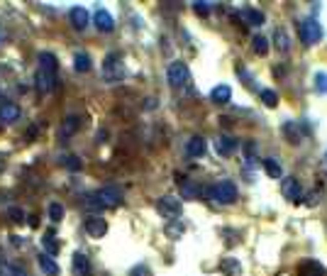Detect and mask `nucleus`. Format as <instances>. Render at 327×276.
Listing matches in <instances>:
<instances>
[{"label": "nucleus", "mask_w": 327, "mask_h": 276, "mask_svg": "<svg viewBox=\"0 0 327 276\" xmlns=\"http://www.w3.org/2000/svg\"><path fill=\"white\" fill-rule=\"evenodd\" d=\"M130 276H152V271H149V266L139 264V266H134L132 271H130Z\"/></svg>", "instance_id": "obj_36"}, {"label": "nucleus", "mask_w": 327, "mask_h": 276, "mask_svg": "<svg viewBox=\"0 0 327 276\" xmlns=\"http://www.w3.org/2000/svg\"><path fill=\"white\" fill-rule=\"evenodd\" d=\"M20 105L17 103H10V101H3L0 103V123H5V125H12V123H17L20 120Z\"/></svg>", "instance_id": "obj_9"}, {"label": "nucleus", "mask_w": 327, "mask_h": 276, "mask_svg": "<svg viewBox=\"0 0 327 276\" xmlns=\"http://www.w3.org/2000/svg\"><path fill=\"white\" fill-rule=\"evenodd\" d=\"M220 269H225L230 276H237V274H239V264H237L235 259H225V262L220 264Z\"/></svg>", "instance_id": "obj_31"}, {"label": "nucleus", "mask_w": 327, "mask_h": 276, "mask_svg": "<svg viewBox=\"0 0 327 276\" xmlns=\"http://www.w3.org/2000/svg\"><path fill=\"white\" fill-rule=\"evenodd\" d=\"M37 262H39V269H42V271H44L47 276H59V274H62V269H59V264L54 262V257L42 254Z\"/></svg>", "instance_id": "obj_17"}, {"label": "nucleus", "mask_w": 327, "mask_h": 276, "mask_svg": "<svg viewBox=\"0 0 327 276\" xmlns=\"http://www.w3.org/2000/svg\"><path fill=\"white\" fill-rule=\"evenodd\" d=\"M315 91L317 93H327V73H315Z\"/></svg>", "instance_id": "obj_32"}, {"label": "nucleus", "mask_w": 327, "mask_h": 276, "mask_svg": "<svg viewBox=\"0 0 327 276\" xmlns=\"http://www.w3.org/2000/svg\"><path fill=\"white\" fill-rule=\"evenodd\" d=\"M71 269H73V276H91L93 274V266H91V259H88V254L76 252V254H73V262H71Z\"/></svg>", "instance_id": "obj_11"}, {"label": "nucleus", "mask_w": 327, "mask_h": 276, "mask_svg": "<svg viewBox=\"0 0 327 276\" xmlns=\"http://www.w3.org/2000/svg\"><path fill=\"white\" fill-rule=\"evenodd\" d=\"M93 25H95L100 32H113V27H115L113 15L105 10V8H98V10L93 12Z\"/></svg>", "instance_id": "obj_12"}, {"label": "nucleus", "mask_w": 327, "mask_h": 276, "mask_svg": "<svg viewBox=\"0 0 327 276\" xmlns=\"http://www.w3.org/2000/svg\"><path fill=\"white\" fill-rule=\"evenodd\" d=\"M69 20H71L73 30L83 32L88 25H91V15H88V10H86V8L76 5V8H71V10H69Z\"/></svg>", "instance_id": "obj_10"}, {"label": "nucleus", "mask_w": 327, "mask_h": 276, "mask_svg": "<svg viewBox=\"0 0 327 276\" xmlns=\"http://www.w3.org/2000/svg\"><path fill=\"white\" fill-rule=\"evenodd\" d=\"M42 247L47 249V254L49 257L59 254V242H56V235H54V232H47V235L42 237Z\"/></svg>", "instance_id": "obj_23"}, {"label": "nucleus", "mask_w": 327, "mask_h": 276, "mask_svg": "<svg viewBox=\"0 0 327 276\" xmlns=\"http://www.w3.org/2000/svg\"><path fill=\"white\" fill-rule=\"evenodd\" d=\"M86 232L95 240H100V237L108 235V223H105V218H88L86 220Z\"/></svg>", "instance_id": "obj_13"}, {"label": "nucleus", "mask_w": 327, "mask_h": 276, "mask_svg": "<svg viewBox=\"0 0 327 276\" xmlns=\"http://www.w3.org/2000/svg\"><path fill=\"white\" fill-rule=\"evenodd\" d=\"M235 149H237V142L232 137H227V134H222V137L215 140V152L220 154V156H230Z\"/></svg>", "instance_id": "obj_15"}, {"label": "nucleus", "mask_w": 327, "mask_h": 276, "mask_svg": "<svg viewBox=\"0 0 327 276\" xmlns=\"http://www.w3.org/2000/svg\"><path fill=\"white\" fill-rule=\"evenodd\" d=\"M261 101H264V105L266 108H276V103H278V95L271 88H264L261 91Z\"/></svg>", "instance_id": "obj_29"}, {"label": "nucleus", "mask_w": 327, "mask_h": 276, "mask_svg": "<svg viewBox=\"0 0 327 276\" xmlns=\"http://www.w3.org/2000/svg\"><path fill=\"white\" fill-rule=\"evenodd\" d=\"M283 132H286V137H288V142L291 144L300 142V127H298L296 123H286L283 125Z\"/></svg>", "instance_id": "obj_26"}, {"label": "nucleus", "mask_w": 327, "mask_h": 276, "mask_svg": "<svg viewBox=\"0 0 327 276\" xmlns=\"http://www.w3.org/2000/svg\"><path fill=\"white\" fill-rule=\"evenodd\" d=\"M298 34H300V40L310 47V44H317V42H320L322 27H320V22H317L315 17H305V20L298 22Z\"/></svg>", "instance_id": "obj_5"}, {"label": "nucleus", "mask_w": 327, "mask_h": 276, "mask_svg": "<svg viewBox=\"0 0 327 276\" xmlns=\"http://www.w3.org/2000/svg\"><path fill=\"white\" fill-rule=\"evenodd\" d=\"M166 78H169V86L181 91V88H188L191 86V71L183 62H171L169 69H166Z\"/></svg>", "instance_id": "obj_3"}, {"label": "nucleus", "mask_w": 327, "mask_h": 276, "mask_svg": "<svg viewBox=\"0 0 327 276\" xmlns=\"http://www.w3.org/2000/svg\"><path fill=\"white\" fill-rule=\"evenodd\" d=\"M230 98H232V88L230 86H215L210 91V101L213 103H230Z\"/></svg>", "instance_id": "obj_19"}, {"label": "nucleus", "mask_w": 327, "mask_h": 276, "mask_svg": "<svg viewBox=\"0 0 327 276\" xmlns=\"http://www.w3.org/2000/svg\"><path fill=\"white\" fill-rule=\"evenodd\" d=\"M252 42H254V51H256V54H261V56H264L266 51H269V40H266L264 34H256Z\"/></svg>", "instance_id": "obj_28"}, {"label": "nucleus", "mask_w": 327, "mask_h": 276, "mask_svg": "<svg viewBox=\"0 0 327 276\" xmlns=\"http://www.w3.org/2000/svg\"><path fill=\"white\" fill-rule=\"evenodd\" d=\"M39 69H44V71H49V73L59 71V62H56V56L51 51H42L39 54Z\"/></svg>", "instance_id": "obj_18"}, {"label": "nucleus", "mask_w": 327, "mask_h": 276, "mask_svg": "<svg viewBox=\"0 0 327 276\" xmlns=\"http://www.w3.org/2000/svg\"><path fill=\"white\" fill-rule=\"evenodd\" d=\"M122 203V188L120 186H105L86 198V205L91 210H113Z\"/></svg>", "instance_id": "obj_1"}, {"label": "nucleus", "mask_w": 327, "mask_h": 276, "mask_svg": "<svg viewBox=\"0 0 327 276\" xmlns=\"http://www.w3.org/2000/svg\"><path fill=\"white\" fill-rule=\"evenodd\" d=\"M181 193H183V198H198V195H200V188H198L193 181L183 179V181H181Z\"/></svg>", "instance_id": "obj_25"}, {"label": "nucleus", "mask_w": 327, "mask_h": 276, "mask_svg": "<svg viewBox=\"0 0 327 276\" xmlns=\"http://www.w3.org/2000/svg\"><path fill=\"white\" fill-rule=\"evenodd\" d=\"M242 17H244L247 25H252V27H259V25H264V12H261V10H254V8H244V10H242Z\"/></svg>", "instance_id": "obj_20"}, {"label": "nucleus", "mask_w": 327, "mask_h": 276, "mask_svg": "<svg viewBox=\"0 0 327 276\" xmlns=\"http://www.w3.org/2000/svg\"><path fill=\"white\" fill-rule=\"evenodd\" d=\"M91 66H93V62H91V56H88V54H83V51H78V54L73 56V69H76L78 73L91 71Z\"/></svg>", "instance_id": "obj_22"}, {"label": "nucleus", "mask_w": 327, "mask_h": 276, "mask_svg": "<svg viewBox=\"0 0 327 276\" xmlns=\"http://www.w3.org/2000/svg\"><path fill=\"white\" fill-rule=\"evenodd\" d=\"M78 127H81V117H78V115H69V117L64 120V125L59 127V137H62V140L71 137V134L78 130Z\"/></svg>", "instance_id": "obj_16"}, {"label": "nucleus", "mask_w": 327, "mask_h": 276, "mask_svg": "<svg viewBox=\"0 0 327 276\" xmlns=\"http://www.w3.org/2000/svg\"><path fill=\"white\" fill-rule=\"evenodd\" d=\"M103 78L108 83H117L125 78V56L120 51H113L103 59Z\"/></svg>", "instance_id": "obj_2"}, {"label": "nucleus", "mask_w": 327, "mask_h": 276, "mask_svg": "<svg viewBox=\"0 0 327 276\" xmlns=\"http://www.w3.org/2000/svg\"><path fill=\"white\" fill-rule=\"evenodd\" d=\"M264 169H266V174L271 176V179H283V166L274 159V156H269V159H264Z\"/></svg>", "instance_id": "obj_21"}, {"label": "nucleus", "mask_w": 327, "mask_h": 276, "mask_svg": "<svg viewBox=\"0 0 327 276\" xmlns=\"http://www.w3.org/2000/svg\"><path fill=\"white\" fill-rule=\"evenodd\" d=\"M64 166H66V169H69V171H81V159H78V156H76V154H66V156H64Z\"/></svg>", "instance_id": "obj_27"}, {"label": "nucleus", "mask_w": 327, "mask_h": 276, "mask_svg": "<svg viewBox=\"0 0 327 276\" xmlns=\"http://www.w3.org/2000/svg\"><path fill=\"white\" fill-rule=\"evenodd\" d=\"M281 193L286 195L288 201H293V203L303 201V188H300V184H298L296 179H291V176L281 179Z\"/></svg>", "instance_id": "obj_8"}, {"label": "nucleus", "mask_w": 327, "mask_h": 276, "mask_svg": "<svg viewBox=\"0 0 327 276\" xmlns=\"http://www.w3.org/2000/svg\"><path fill=\"white\" fill-rule=\"evenodd\" d=\"M193 10H195V15H200V17H208V15H210V8H208L205 3H193Z\"/></svg>", "instance_id": "obj_35"}, {"label": "nucleus", "mask_w": 327, "mask_h": 276, "mask_svg": "<svg viewBox=\"0 0 327 276\" xmlns=\"http://www.w3.org/2000/svg\"><path fill=\"white\" fill-rule=\"evenodd\" d=\"M208 152V142H205L203 137H191L188 142H186V154L188 156H203V154Z\"/></svg>", "instance_id": "obj_14"}, {"label": "nucleus", "mask_w": 327, "mask_h": 276, "mask_svg": "<svg viewBox=\"0 0 327 276\" xmlns=\"http://www.w3.org/2000/svg\"><path fill=\"white\" fill-rule=\"evenodd\" d=\"M274 37H276V47L281 51H288V37H286V32L283 30H276V34H274Z\"/></svg>", "instance_id": "obj_33"}, {"label": "nucleus", "mask_w": 327, "mask_h": 276, "mask_svg": "<svg viewBox=\"0 0 327 276\" xmlns=\"http://www.w3.org/2000/svg\"><path fill=\"white\" fill-rule=\"evenodd\" d=\"M181 201L176 198V195H161L159 201H156V210H159V215L161 218H166V220H176L178 215H181Z\"/></svg>", "instance_id": "obj_6"}, {"label": "nucleus", "mask_w": 327, "mask_h": 276, "mask_svg": "<svg viewBox=\"0 0 327 276\" xmlns=\"http://www.w3.org/2000/svg\"><path fill=\"white\" fill-rule=\"evenodd\" d=\"M12 242H15L17 247H27V245H30V240H22L20 235H12Z\"/></svg>", "instance_id": "obj_37"}, {"label": "nucleus", "mask_w": 327, "mask_h": 276, "mask_svg": "<svg viewBox=\"0 0 327 276\" xmlns=\"http://www.w3.org/2000/svg\"><path fill=\"white\" fill-rule=\"evenodd\" d=\"M34 86H37V93H39V95L51 93V91H54V86H56V73H49V71H44V69H37V73H34Z\"/></svg>", "instance_id": "obj_7"}, {"label": "nucleus", "mask_w": 327, "mask_h": 276, "mask_svg": "<svg viewBox=\"0 0 327 276\" xmlns=\"http://www.w3.org/2000/svg\"><path fill=\"white\" fill-rule=\"evenodd\" d=\"M3 169H5V159L0 156V174H3Z\"/></svg>", "instance_id": "obj_38"}, {"label": "nucleus", "mask_w": 327, "mask_h": 276, "mask_svg": "<svg viewBox=\"0 0 327 276\" xmlns=\"http://www.w3.org/2000/svg\"><path fill=\"white\" fill-rule=\"evenodd\" d=\"M325 162H327V152H325Z\"/></svg>", "instance_id": "obj_39"}, {"label": "nucleus", "mask_w": 327, "mask_h": 276, "mask_svg": "<svg viewBox=\"0 0 327 276\" xmlns=\"http://www.w3.org/2000/svg\"><path fill=\"white\" fill-rule=\"evenodd\" d=\"M0 276H27L22 266H15L10 262H0Z\"/></svg>", "instance_id": "obj_24"}, {"label": "nucleus", "mask_w": 327, "mask_h": 276, "mask_svg": "<svg viewBox=\"0 0 327 276\" xmlns=\"http://www.w3.org/2000/svg\"><path fill=\"white\" fill-rule=\"evenodd\" d=\"M49 218H51V223H62V218H64V205H62V203H51V205H49Z\"/></svg>", "instance_id": "obj_30"}, {"label": "nucleus", "mask_w": 327, "mask_h": 276, "mask_svg": "<svg viewBox=\"0 0 327 276\" xmlns=\"http://www.w3.org/2000/svg\"><path fill=\"white\" fill-rule=\"evenodd\" d=\"M208 195L213 198L215 203H222V205H230L237 201V186L232 181H220L208 188Z\"/></svg>", "instance_id": "obj_4"}, {"label": "nucleus", "mask_w": 327, "mask_h": 276, "mask_svg": "<svg viewBox=\"0 0 327 276\" xmlns=\"http://www.w3.org/2000/svg\"><path fill=\"white\" fill-rule=\"evenodd\" d=\"M8 215H10L15 223H25V210H22V208H10Z\"/></svg>", "instance_id": "obj_34"}]
</instances>
